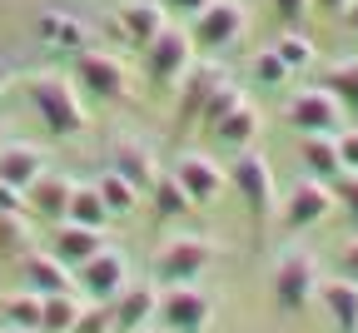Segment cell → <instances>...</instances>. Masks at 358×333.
<instances>
[{
	"label": "cell",
	"mask_w": 358,
	"mask_h": 333,
	"mask_svg": "<svg viewBox=\"0 0 358 333\" xmlns=\"http://www.w3.org/2000/svg\"><path fill=\"white\" fill-rule=\"evenodd\" d=\"M25 100L35 105L40 125L50 129L55 139H75V134L90 129V110L80 105V90H75V80L60 75V70H35V75H25Z\"/></svg>",
	"instance_id": "cell-1"
},
{
	"label": "cell",
	"mask_w": 358,
	"mask_h": 333,
	"mask_svg": "<svg viewBox=\"0 0 358 333\" xmlns=\"http://www.w3.org/2000/svg\"><path fill=\"white\" fill-rule=\"evenodd\" d=\"M214 264H219V244L214 239H204V234H174V239L159 244L150 274H155V283H194Z\"/></svg>",
	"instance_id": "cell-2"
},
{
	"label": "cell",
	"mask_w": 358,
	"mask_h": 333,
	"mask_svg": "<svg viewBox=\"0 0 358 333\" xmlns=\"http://www.w3.org/2000/svg\"><path fill=\"white\" fill-rule=\"evenodd\" d=\"M268 294L284 313H303L313 299H319V264H313L308 249H284L268 269Z\"/></svg>",
	"instance_id": "cell-3"
},
{
	"label": "cell",
	"mask_w": 358,
	"mask_h": 333,
	"mask_svg": "<svg viewBox=\"0 0 358 333\" xmlns=\"http://www.w3.org/2000/svg\"><path fill=\"white\" fill-rule=\"evenodd\" d=\"M229 184L239 189V204L249 209V219L254 224H268L279 214V189H274V169H268V160L249 145V150H239L234 155V164H229Z\"/></svg>",
	"instance_id": "cell-4"
},
{
	"label": "cell",
	"mask_w": 358,
	"mask_h": 333,
	"mask_svg": "<svg viewBox=\"0 0 358 333\" xmlns=\"http://www.w3.org/2000/svg\"><path fill=\"white\" fill-rule=\"evenodd\" d=\"M338 214V199H334V184L329 179H313V174H303L289 194H284V204H279V219H284V229L289 234H303V229H319L324 219H334Z\"/></svg>",
	"instance_id": "cell-5"
},
{
	"label": "cell",
	"mask_w": 358,
	"mask_h": 333,
	"mask_svg": "<svg viewBox=\"0 0 358 333\" xmlns=\"http://www.w3.org/2000/svg\"><path fill=\"white\" fill-rule=\"evenodd\" d=\"M159 328L169 333H204L214 323V299L204 289H194V283H164L159 294Z\"/></svg>",
	"instance_id": "cell-6"
},
{
	"label": "cell",
	"mask_w": 358,
	"mask_h": 333,
	"mask_svg": "<svg viewBox=\"0 0 358 333\" xmlns=\"http://www.w3.org/2000/svg\"><path fill=\"white\" fill-rule=\"evenodd\" d=\"M75 85L90 90L95 100H110V105H120V100H129V94H134L129 70H124L115 55H105V50H90V45L75 55Z\"/></svg>",
	"instance_id": "cell-7"
},
{
	"label": "cell",
	"mask_w": 358,
	"mask_h": 333,
	"mask_svg": "<svg viewBox=\"0 0 358 333\" xmlns=\"http://www.w3.org/2000/svg\"><path fill=\"white\" fill-rule=\"evenodd\" d=\"M244 30H249V10L239 0H209L189 25V40L199 50H229V45H239Z\"/></svg>",
	"instance_id": "cell-8"
},
{
	"label": "cell",
	"mask_w": 358,
	"mask_h": 333,
	"mask_svg": "<svg viewBox=\"0 0 358 333\" xmlns=\"http://www.w3.org/2000/svg\"><path fill=\"white\" fill-rule=\"evenodd\" d=\"M75 283H80V294H85L90 304H110V299H120V294L129 289V259L105 244L95 259H85V264L75 269Z\"/></svg>",
	"instance_id": "cell-9"
},
{
	"label": "cell",
	"mask_w": 358,
	"mask_h": 333,
	"mask_svg": "<svg viewBox=\"0 0 358 333\" xmlns=\"http://www.w3.org/2000/svg\"><path fill=\"white\" fill-rule=\"evenodd\" d=\"M284 120L299 129V134H338L343 125V105L334 100L329 85H313V90H299L294 100L284 105Z\"/></svg>",
	"instance_id": "cell-10"
},
{
	"label": "cell",
	"mask_w": 358,
	"mask_h": 333,
	"mask_svg": "<svg viewBox=\"0 0 358 333\" xmlns=\"http://www.w3.org/2000/svg\"><path fill=\"white\" fill-rule=\"evenodd\" d=\"M189 65H194V40L185 30H159V40L145 45V75L155 85L179 90V80L189 75Z\"/></svg>",
	"instance_id": "cell-11"
},
{
	"label": "cell",
	"mask_w": 358,
	"mask_h": 333,
	"mask_svg": "<svg viewBox=\"0 0 358 333\" xmlns=\"http://www.w3.org/2000/svg\"><path fill=\"white\" fill-rule=\"evenodd\" d=\"M169 174L185 184V194L194 199V209H199V204H214L224 189H229V169H224L214 155H199V150H185V155L174 160Z\"/></svg>",
	"instance_id": "cell-12"
},
{
	"label": "cell",
	"mask_w": 358,
	"mask_h": 333,
	"mask_svg": "<svg viewBox=\"0 0 358 333\" xmlns=\"http://www.w3.org/2000/svg\"><path fill=\"white\" fill-rule=\"evenodd\" d=\"M115 30L124 35V45L145 50V45L159 40V30H169V6L164 0H129V6L115 10Z\"/></svg>",
	"instance_id": "cell-13"
},
{
	"label": "cell",
	"mask_w": 358,
	"mask_h": 333,
	"mask_svg": "<svg viewBox=\"0 0 358 333\" xmlns=\"http://www.w3.org/2000/svg\"><path fill=\"white\" fill-rule=\"evenodd\" d=\"M155 313H159V289L129 278V289L110 299V333H140L145 323H155Z\"/></svg>",
	"instance_id": "cell-14"
},
{
	"label": "cell",
	"mask_w": 358,
	"mask_h": 333,
	"mask_svg": "<svg viewBox=\"0 0 358 333\" xmlns=\"http://www.w3.org/2000/svg\"><path fill=\"white\" fill-rule=\"evenodd\" d=\"M70 194H75V179L45 169V174L25 189V214H35V219H45V224H60V219L70 214Z\"/></svg>",
	"instance_id": "cell-15"
},
{
	"label": "cell",
	"mask_w": 358,
	"mask_h": 333,
	"mask_svg": "<svg viewBox=\"0 0 358 333\" xmlns=\"http://www.w3.org/2000/svg\"><path fill=\"white\" fill-rule=\"evenodd\" d=\"M110 169H115V174H124L134 189H150V184H155V174H159L150 139H134V134L110 139Z\"/></svg>",
	"instance_id": "cell-16"
},
{
	"label": "cell",
	"mask_w": 358,
	"mask_h": 333,
	"mask_svg": "<svg viewBox=\"0 0 358 333\" xmlns=\"http://www.w3.org/2000/svg\"><path fill=\"white\" fill-rule=\"evenodd\" d=\"M45 169H50V155L30 139H0V179L15 184V189H30Z\"/></svg>",
	"instance_id": "cell-17"
},
{
	"label": "cell",
	"mask_w": 358,
	"mask_h": 333,
	"mask_svg": "<svg viewBox=\"0 0 358 333\" xmlns=\"http://www.w3.org/2000/svg\"><path fill=\"white\" fill-rule=\"evenodd\" d=\"M100 234H105V229H90V224L60 219V224H55V234H50V254H55L60 264L80 269L85 259H95V254L105 249V239H100Z\"/></svg>",
	"instance_id": "cell-18"
},
{
	"label": "cell",
	"mask_w": 358,
	"mask_h": 333,
	"mask_svg": "<svg viewBox=\"0 0 358 333\" xmlns=\"http://www.w3.org/2000/svg\"><path fill=\"white\" fill-rule=\"evenodd\" d=\"M319 304L334 333H358V278H319Z\"/></svg>",
	"instance_id": "cell-19"
},
{
	"label": "cell",
	"mask_w": 358,
	"mask_h": 333,
	"mask_svg": "<svg viewBox=\"0 0 358 333\" xmlns=\"http://www.w3.org/2000/svg\"><path fill=\"white\" fill-rule=\"evenodd\" d=\"M20 274H25V289H35L40 299H45V294H70V289H75V269L60 264L55 254H35V249H30V254L20 259Z\"/></svg>",
	"instance_id": "cell-20"
},
{
	"label": "cell",
	"mask_w": 358,
	"mask_h": 333,
	"mask_svg": "<svg viewBox=\"0 0 358 333\" xmlns=\"http://www.w3.org/2000/svg\"><path fill=\"white\" fill-rule=\"evenodd\" d=\"M224 80V70H214V65H189V75L179 80V105H174V120H179V129H189V125H199V110H204V100L214 94V85Z\"/></svg>",
	"instance_id": "cell-21"
},
{
	"label": "cell",
	"mask_w": 358,
	"mask_h": 333,
	"mask_svg": "<svg viewBox=\"0 0 358 333\" xmlns=\"http://www.w3.org/2000/svg\"><path fill=\"white\" fill-rule=\"evenodd\" d=\"M209 134H214L219 150H234V155H239V150H249L254 139H259V110H254L249 100H239L219 125H209Z\"/></svg>",
	"instance_id": "cell-22"
},
{
	"label": "cell",
	"mask_w": 358,
	"mask_h": 333,
	"mask_svg": "<svg viewBox=\"0 0 358 333\" xmlns=\"http://www.w3.org/2000/svg\"><path fill=\"white\" fill-rule=\"evenodd\" d=\"M299 160H303V174L334 184V179L343 174V164H338V134H303Z\"/></svg>",
	"instance_id": "cell-23"
},
{
	"label": "cell",
	"mask_w": 358,
	"mask_h": 333,
	"mask_svg": "<svg viewBox=\"0 0 358 333\" xmlns=\"http://www.w3.org/2000/svg\"><path fill=\"white\" fill-rule=\"evenodd\" d=\"M35 30H40L45 45H55V50H75V55L85 50V25L75 15H65V10H45Z\"/></svg>",
	"instance_id": "cell-24"
},
{
	"label": "cell",
	"mask_w": 358,
	"mask_h": 333,
	"mask_svg": "<svg viewBox=\"0 0 358 333\" xmlns=\"http://www.w3.org/2000/svg\"><path fill=\"white\" fill-rule=\"evenodd\" d=\"M95 189H100V199H105L110 219H129L134 209H140V189H134L124 174H115V169H105V174L95 179Z\"/></svg>",
	"instance_id": "cell-25"
},
{
	"label": "cell",
	"mask_w": 358,
	"mask_h": 333,
	"mask_svg": "<svg viewBox=\"0 0 358 333\" xmlns=\"http://www.w3.org/2000/svg\"><path fill=\"white\" fill-rule=\"evenodd\" d=\"M80 313H85V304L75 299V289L70 294H45V304H40V333H70L80 323Z\"/></svg>",
	"instance_id": "cell-26"
},
{
	"label": "cell",
	"mask_w": 358,
	"mask_h": 333,
	"mask_svg": "<svg viewBox=\"0 0 358 333\" xmlns=\"http://www.w3.org/2000/svg\"><path fill=\"white\" fill-rule=\"evenodd\" d=\"M150 194H155V214H159V219H185V214H194V199L185 194V184H179L174 174H155Z\"/></svg>",
	"instance_id": "cell-27"
},
{
	"label": "cell",
	"mask_w": 358,
	"mask_h": 333,
	"mask_svg": "<svg viewBox=\"0 0 358 333\" xmlns=\"http://www.w3.org/2000/svg\"><path fill=\"white\" fill-rule=\"evenodd\" d=\"M324 85L334 90V100L343 105V115H358V55L334 60V65H329V75H324Z\"/></svg>",
	"instance_id": "cell-28"
},
{
	"label": "cell",
	"mask_w": 358,
	"mask_h": 333,
	"mask_svg": "<svg viewBox=\"0 0 358 333\" xmlns=\"http://www.w3.org/2000/svg\"><path fill=\"white\" fill-rule=\"evenodd\" d=\"M25 254H30L25 209H0V259H25Z\"/></svg>",
	"instance_id": "cell-29"
},
{
	"label": "cell",
	"mask_w": 358,
	"mask_h": 333,
	"mask_svg": "<svg viewBox=\"0 0 358 333\" xmlns=\"http://www.w3.org/2000/svg\"><path fill=\"white\" fill-rule=\"evenodd\" d=\"M65 219L90 224V229H105V224H110V209H105V199H100V189H95V184H75L70 214H65Z\"/></svg>",
	"instance_id": "cell-30"
},
{
	"label": "cell",
	"mask_w": 358,
	"mask_h": 333,
	"mask_svg": "<svg viewBox=\"0 0 358 333\" xmlns=\"http://www.w3.org/2000/svg\"><path fill=\"white\" fill-rule=\"evenodd\" d=\"M40 294L35 289H25V294H6V299H0V318H6L10 328H35L40 333Z\"/></svg>",
	"instance_id": "cell-31"
},
{
	"label": "cell",
	"mask_w": 358,
	"mask_h": 333,
	"mask_svg": "<svg viewBox=\"0 0 358 333\" xmlns=\"http://www.w3.org/2000/svg\"><path fill=\"white\" fill-rule=\"evenodd\" d=\"M249 75H254V85H264V90H279V85H289V65L279 60V50L268 45V50H259L254 60H249Z\"/></svg>",
	"instance_id": "cell-32"
},
{
	"label": "cell",
	"mask_w": 358,
	"mask_h": 333,
	"mask_svg": "<svg viewBox=\"0 0 358 333\" xmlns=\"http://www.w3.org/2000/svg\"><path fill=\"white\" fill-rule=\"evenodd\" d=\"M274 50H279V60L299 75V70H308L313 60H319V50H313V40L308 35H299V30H289V35H279L274 40Z\"/></svg>",
	"instance_id": "cell-33"
},
{
	"label": "cell",
	"mask_w": 358,
	"mask_h": 333,
	"mask_svg": "<svg viewBox=\"0 0 358 333\" xmlns=\"http://www.w3.org/2000/svg\"><path fill=\"white\" fill-rule=\"evenodd\" d=\"M239 100H244V94H239V85H234L229 75H224V80L214 85V94L204 100V110H199V125H204V129H209V125H219V120L229 115V110H234Z\"/></svg>",
	"instance_id": "cell-34"
},
{
	"label": "cell",
	"mask_w": 358,
	"mask_h": 333,
	"mask_svg": "<svg viewBox=\"0 0 358 333\" xmlns=\"http://www.w3.org/2000/svg\"><path fill=\"white\" fill-rule=\"evenodd\" d=\"M334 199H338V209L358 224V174H338V179H334Z\"/></svg>",
	"instance_id": "cell-35"
},
{
	"label": "cell",
	"mask_w": 358,
	"mask_h": 333,
	"mask_svg": "<svg viewBox=\"0 0 358 333\" xmlns=\"http://www.w3.org/2000/svg\"><path fill=\"white\" fill-rule=\"evenodd\" d=\"M70 333H110V304H85V313Z\"/></svg>",
	"instance_id": "cell-36"
},
{
	"label": "cell",
	"mask_w": 358,
	"mask_h": 333,
	"mask_svg": "<svg viewBox=\"0 0 358 333\" xmlns=\"http://www.w3.org/2000/svg\"><path fill=\"white\" fill-rule=\"evenodd\" d=\"M338 164H343V174H358V125L338 134Z\"/></svg>",
	"instance_id": "cell-37"
},
{
	"label": "cell",
	"mask_w": 358,
	"mask_h": 333,
	"mask_svg": "<svg viewBox=\"0 0 358 333\" xmlns=\"http://www.w3.org/2000/svg\"><path fill=\"white\" fill-rule=\"evenodd\" d=\"M268 6L279 10V20H289V25H299L308 10H313V0H268Z\"/></svg>",
	"instance_id": "cell-38"
},
{
	"label": "cell",
	"mask_w": 358,
	"mask_h": 333,
	"mask_svg": "<svg viewBox=\"0 0 358 333\" xmlns=\"http://www.w3.org/2000/svg\"><path fill=\"white\" fill-rule=\"evenodd\" d=\"M0 209H25V189H15V184L0 179Z\"/></svg>",
	"instance_id": "cell-39"
},
{
	"label": "cell",
	"mask_w": 358,
	"mask_h": 333,
	"mask_svg": "<svg viewBox=\"0 0 358 333\" xmlns=\"http://www.w3.org/2000/svg\"><path fill=\"white\" fill-rule=\"evenodd\" d=\"M164 6H169V10H179V15H199L209 0H164Z\"/></svg>",
	"instance_id": "cell-40"
},
{
	"label": "cell",
	"mask_w": 358,
	"mask_h": 333,
	"mask_svg": "<svg viewBox=\"0 0 358 333\" xmlns=\"http://www.w3.org/2000/svg\"><path fill=\"white\" fill-rule=\"evenodd\" d=\"M353 6V0H313V10H324V15H343Z\"/></svg>",
	"instance_id": "cell-41"
},
{
	"label": "cell",
	"mask_w": 358,
	"mask_h": 333,
	"mask_svg": "<svg viewBox=\"0 0 358 333\" xmlns=\"http://www.w3.org/2000/svg\"><path fill=\"white\" fill-rule=\"evenodd\" d=\"M343 269H348V278H358V239L343 249Z\"/></svg>",
	"instance_id": "cell-42"
},
{
	"label": "cell",
	"mask_w": 358,
	"mask_h": 333,
	"mask_svg": "<svg viewBox=\"0 0 358 333\" xmlns=\"http://www.w3.org/2000/svg\"><path fill=\"white\" fill-rule=\"evenodd\" d=\"M343 20H348V25H353V30H358V0H353V6H348V10H343Z\"/></svg>",
	"instance_id": "cell-43"
},
{
	"label": "cell",
	"mask_w": 358,
	"mask_h": 333,
	"mask_svg": "<svg viewBox=\"0 0 358 333\" xmlns=\"http://www.w3.org/2000/svg\"><path fill=\"white\" fill-rule=\"evenodd\" d=\"M140 333H169V328H140Z\"/></svg>",
	"instance_id": "cell-44"
},
{
	"label": "cell",
	"mask_w": 358,
	"mask_h": 333,
	"mask_svg": "<svg viewBox=\"0 0 358 333\" xmlns=\"http://www.w3.org/2000/svg\"><path fill=\"white\" fill-rule=\"evenodd\" d=\"M10 333H35V328H10Z\"/></svg>",
	"instance_id": "cell-45"
},
{
	"label": "cell",
	"mask_w": 358,
	"mask_h": 333,
	"mask_svg": "<svg viewBox=\"0 0 358 333\" xmlns=\"http://www.w3.org/2000/svg\"><path fill=\"white\" fill-rule=\"evenodd\" d=\"M0 85H6V70H0Z\"/></svg>",
	"instance_id": "cell-46"
}]
</instances>
